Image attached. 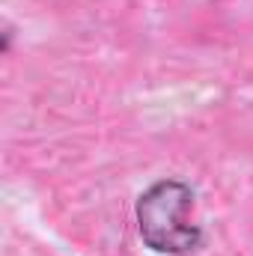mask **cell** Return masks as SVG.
I'll list each match as a JSON object with an SVG mask.
<instances>
[{
	"instance_id": "1",
	"label": "cell",
	"mask_w": 253,
	"mask_h": 256,
	"mask_svg": "<svg viewBox=\"0 0 253 256\" xmlns=\"http://www.w3.org/2000/svg\"><path fill=\"white\" fill-rule=\"evenodd\" d=\"M194 188L179 179H161L137 200V230L149 250L190 256L202 248V230L190 224Z\"/></svg>"
}]
</instances>
